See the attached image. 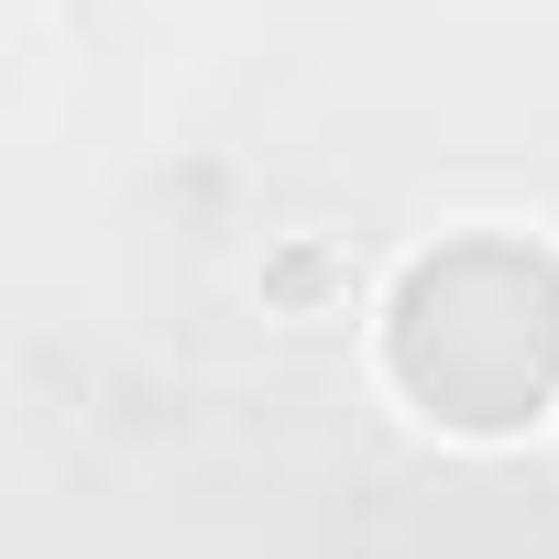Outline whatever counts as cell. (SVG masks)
I'll list each match as a JSON object with an SVG mask.
<instances>
[{
  "mask_svg": "<svg viewBox=\"0 0 559 559\" xmlns=\"http://www.w3.org/2000/svg\"><path fill=\"white\" fill-rule=\"evenodd\" d=\"M384 362L439 428H526L559 395V263L526 241L428 252L395 286Z\"/></svg>",
  "mask_w": 559,
  "mask_h": 559,
  "instance_id": "obj_1",
  "label": "cell"
}]
</instances>
